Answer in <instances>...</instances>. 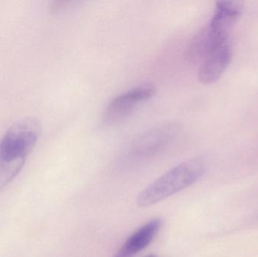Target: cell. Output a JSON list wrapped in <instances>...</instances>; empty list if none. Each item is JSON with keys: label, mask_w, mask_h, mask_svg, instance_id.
Segmentation results:
<instances>
[{"label": "cell", "mask_w": 258, "mask_h": 257, "mask_svg": "<svg viewBox=\"0 0 258 257\" xmlns=\"http://www.w3.org/2000/svg\"><path fill=\"white\" fill-rule=\"evenodd\" d=\"M230 40V37L220 36L211 30L209 25L200 30L189 42L186 57L189 61L203 62L217 47Z\"/></svg>", "instance_id": "7"}, {"label": "cell", "mask_w": 258, "mask_h": 257, "mask_svg": "<svg viewBox=\"0 0 258 257\" xmlns=\"http://www.w3.org/2000/svg\"><path fill=\"white\" fill-rule=\"evenodd\" d=\"M180 131V125L176 122L156 127L134 140L129 147V156L143 158L154 155L172 143Z\"/></svg>", "instance_id": "4"}, {"label": "cell", "mask_w": 258, "mask_h": 257, "mask_svg": "<svg viewBox=\"0 0 258 257\" xmlns=\"http://www.w3.org/2000/svg\"><path fill=\"white\" fill-rule=\"evenodd\" d=\"M156 92L150 83L139 84L113 98L104 110L102 121L105 125H114L126 119L141 103L148 101Z\"/></svg>", "instance_id": "3"}, {"label": "cell", "mask_w": 258, "mask_h": 257, "mask_svg": "<svg viewBox=\"0 0 258 257\" xmlns=\"http://www.w3.org/2000/svg\"><path fill=\"white\" fill-rule=\"evenodd\" d=\"M42 132L39 121L28 117L18 121L0 140V180L12 181L22 170Z\"/></svg>", "instance_id": "1"}, {"label": "cell", "mask_w": 258, "mask_h": 257, "mask_svg": "<svg viewBox=\"0 0 258 257\" xmlns=\"http://www.w3.org/2000/svg\"><path fill=\"white\" fill-rule=\"evenodd\" d=\"M233 48L230 40L221 44L202 62L198 71L199 80L203 84L218 81L231 61Z\"/></svg>", "instance_id": "5"}, {"label": "cell", "mask_w": 258, "mask_h": 257, "mask_svg": "<svg viewBox=\"0 0 258 257\" xmlns=\"http://www.w3.org/2000/svg\"><path fill=\"white\" fill-rule=\"evenodd\" d=\"M243 3L240 1H218L215 13L209 24L212 31L223 36H230V30L242 14Z\"/></svg>", "instance_id": "6"}, {"label": "cell", "mask_w": 258, "mask_h": 257, "mask_svg": "<svg viewBox=\"0 0 258 257\" xmlns=\"http://www.w3.org/2000/svg\"><path fill=\"white\" fill-rule=\"evenodd\" d=\"M206 170V161L194 158L180 163L150 184L138 196L141 208L151 206L195 184Z\"/></svg>", "instance_id": "2"}, {"label": "cell", "mask_w": 258, "mask_h": 257, "mask_svg": "<svg viewBox=\"0 0 258 257\" xmlns=\"http://www.w3.org/2000/svg\"><path fill=\"white\" fill-rule=\"evenodd\" d=\"M161 226L160 219L150 220L134 232L113 257H133L142 251L154 239Z\"/></svg>", "instance_id": "8"}, {"label": "cell", "mask_w": 258, "mask_h": 257, "mask_svg": "<svg viewBox=\"0 0 258 257\" xmlns=\"http://www.w3.org/2000/svg\"><path fill=\"white\" fill-rule=\"evenodd\" d=\"M145 257H158L157 256H156V255H149V256H145Z\"/></svg>", "instance_id": "9"}]
</instances>
